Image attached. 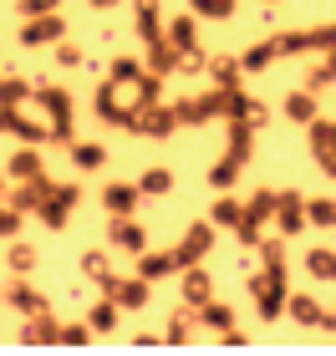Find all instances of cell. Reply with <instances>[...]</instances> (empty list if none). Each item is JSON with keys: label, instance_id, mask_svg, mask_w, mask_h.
I'll list each match as a JSON object with an SVG mask.
<instances>
[{"label": "cell", "instance_id": "cell-12", "mask_svg": "<svg viewBox=\"0 0 336 356\" xmlns=\"http://www.w3.org/2000/svg\"><path fill=\"white\" fill-rule=\"evenodd\" d=\"M194 6H199V15H230L234 0H194Z\"/></svg>", "mask_w": 336, "mask_h": 356}, {"label": "cell", "instance_id": "cell-15", "mask_svg": "<svg viewBox=\"0 0 336 356\" xmlns=\"http://www.w3.org/2000/svg\"><path fill=\"white\" fill-rule=\"evenodd\" d=\"M112 316H118V311H112V305H97V311H92V321H87V326H97V331H107V326H112Z\"/></svg>", "mask_w": 336, "mask_h": 356}, {"label": "cell", "instance_id": "cell-20", "mask_svg": "<svg viewBox=\"0 0 336 356\" xmlns=\"http://www.w3.org/2000/svg\"><path fill=\"white\" fill-rule=\"evenodd\" d=\"M10 260H15V270H31V265H36V254H31V250H21V245H15V250H10Z\"/></svg>", "mask_w": 336, "mask_h": 356}, {"label": "cell", "instance_id": "cell-8", "mask_svg": "<svg viewBox=\"0 0 336 356\" xmlns=\"http://www.w3.org/2000/svg\"><path fill=\"white\" fill-rule=\"evenodd\" d=\"M285 209H280V219H285V229H296V224H301V199H296V193H285V199H280Z\"/></svg>", "mask_w": 336, "mask_h": 356}, {"label": "cell", "instance_id": "cell-9", "mask_svg": "<svg viewBox=\"0 0 336 356\" xmlns=\"http://www.w3.org/2000/svg\"><path fill=\"white\" fill-rule=\"evenodd\" d=\"M36 163H41L36 153H15V158H10V173H26V178H36Z\"/></svg>", "mask_w": 336, "mask_h": 356}, {"label": "cell", "instance_id": "cell-5", "mask_svg": "<svg viewBox=\"0 0 336 356\" xmlns=\"http://www.w3.org/2000/svg\"><path fill=\"white\" fill-rule=\"evenodd\" d=\"M112 239H118L122 250H143V229H138V224H118V229H112Z\"/></svg>", "mask_w": 336, "mask_h": 356}, {"label": "cell", "instance_id": "cell-22", "mask_svg": "<svg viewBox=\"0 0 336 356\" xmlns=\"http://www.w3.org/2000/svg\"><path fill=\"white\" fill-rule=\"evenodd\" d=\"M214 219H219V224H234V219H239V209H234V204H230V199H224V204H219V209H214Z\"/></svg>", "mask_w": 336, "mask_h": 356}, {"label": "cell", "instance_id": "cell-28", "mask_svg": "<svg viewBox=\"0 0 336 356\" xmlns=\"http://www.w3.org/2000/svg\"><path fill=\"white\" fill-rule=\"evenodd\" d=\"M92 6H112V0H92Z\"/></svg>", "mask_w": 336, "mask_h": 356}, {"label": "cell", "instance_id": "cell-27", "mask_svg": "<svg viewBox=\"0 0 336 356\" xmlns=\"http://www.w3.org/2000/svg\"><path fill=\"white\" fill-rule=\"evenodd\" d=\"M10 224H15L10 214H0V234H10Z\"/></svg>", "mask_w": 336, "mask_h": 356}, {"label": "cell", "instance_id": "cell-16", "mask_svg": "<svg viewBox=\"0 0 336 356\" xmlns=\"http://www.w3.org/2000/svg\"><path fill=\"white\" fill-rule=\"evenodd\" d=\"M21 97H26V87H21V82H6V87H0V102H6V107H15Z\"/></svg>", "mask_w": 336, "mask_h": 356}, {"label": "cell", "instance_id": "cell-14", "mask_svg": "<svg viewBox=\"0 0 336 356\" xmlns=\"http://www.w3.org/2000/svg\"><path fill=\"white\" fill-rule=\"evenodd\" d=\"M168 188V173L163 168H158V173H148V178H143V193H163Z\"/></svg>", "mask_w": 336, "mask_h": 356}, {"label": "cell", "instance_id": "cell-1", "mask_svg": "<svg viewBox=\"0 0 336 356\" xmlns=\"http://www.w3.org/2000/svg\"><path fill=\"white\" fill-rule=\"evenodd\" d=\"M72 204H77V188H56V193H51V204H46V224H67Z\"/></svg>", "mask_w": 336, "mask_h": 356}, {"label": "cell", "instance_id": "cell-23", "mask_svg": "<svg viewBox=\"0 0 336 356\" xmlns=\"http://www.w3.org/2000/svg\"><path fill=\"white\" fill-rule=\"evenodd\" d=\"M234 168H239V163H219V168H214V184H219V188L234 184Z\"/></svg>", "mask_w": 336, "mask_h": 356}, {"label": "cell", "instance_id": "cell-25", "mask_svg": "<svg viewBox=\"0 0 336 356\" xmlns=\"http://www.w3.org/2000/svg\"><path fill=\"white\" fill-rule=\"evenodd\" d=\"M51 6H56V0H26V15H46Z\"/></svg>", "mask_w": 336, "mask_h": 356}, {"label": "cell", "instance_id": "cell-13", "mask_svg": "<svg viewBox=\"0 0 336 356\" xmlns=\"http://www.w3.org/2000/svg\"><path fill=\"white\" fill-rule=\"evenodd\" d=\"M10 305H21V311H36V305H41V300H36V296H31V290H26V285H15V290H10Z\"/></svg>", "mask_w": 336, "mask_h": 356}, {"label": "cell", "instance_id": "cell-7", "mask_svg": "<svg viewBox=\"0 0 336 356\" xmlns=\"http://www.w3.org/2000/svg\"><path fill=\"white\" fill-rule=\"evenodd\" d=\"M291 118H296V122H311V118H316V102H311L306 92H296V97H291Z\"/></svg>", "mask_w": 336, "mask_h": 356}, {"label": "cell", "instance_id": "cell-4", "mask_svg": "<svg viewBox=\"0 0 336 356\" xmlns=\"http://www.w3.org/2000/svg\"><path fill=\"white\" fill-rule=\"evenodd\" d=\"M133 199H138V188H127V184H118V188H107V204L118 209V214H127V209H133Z\"/></svg>", "mask_w": 336, "mask_h": 356}, {"label": "cell", "instance_id": "cell-6", "mask_svg": "<svg viewBox=\"0 0 336 356\" xmlns=\"http://www.w3.org/2000/svg\"><path fill=\"white\" fill-rule=\"evenodd\" d=\"M112 290H118V300H122V305H143V300H148V285H138V280L112 285Z\"/></svg>", "mask_w": 336, "mask_h": 356}, {"label": "cell", "instance_id": "cell-10", "mask_svg": "<svg viewBox=\"0 0 336 356\" xmlns=\"http://www.w3.org/2000/svg\"><path fill=\"white\" fill-rule=\"evenodd\" d=\"M77 163H82V168H97V163H102V148H97V143H82V148H77Z\"/></svg>", "mask_w": 336, "mask_h": 356}, {"label": "cell", "instance_id": "cell-2", "mask_svg": "<svg viewBox=\"0 0 336 356\" xmlns=\"http://www.w3.org/2000/svg\"><path fill=\"white\" fill-rule=\"evenodd\" d=\"M61 36V21H31L26 26V46H41V41H51Z\"/></svg>", "mask_w": 336, "mask_h": 356}, {"label": "cell", "instance_id": "cell-11", "mask_svg": "<svg viewBox=\"0 0 336 356\" xmlns=\"http://www.w3.org/2000/svg\"><path fill=\"white\" fill-rule=\"evenodd\" d=\"M173 46H179V51L194 46V26H189V21H173Z\"/></svg>", "mask_w": 336, "mask_h": 356}, {"label": "cell", "instance_id": "cell-19", "mask_svg": "<svg viewBox=\"0 0 336 356\" xmlns=\"http://www.w3.org/2000/svg\"><path fill=\"white\" fill-rule=\"evenodd\" d=\"M189 296L204 300V296H209V280H204V275H189Z\"/></svg>", "mask_w": 336, "mask_h": 356}, {"label": "cell", "instance_id": "cell-26", "mask_svg": "<svg viewBox=\"0 0 336 356\" xmlns=\"http://www.w3.org/2000/svg\"><path fill=\"white\" fill-rule=\"evenodd\" d=\"M316 143H321V148H336V127H316Z\"/></svg>", "mask_w": 336, "mask_h": 356}, {"label": "cell", "instance_id": "cell-17", "mask_svg": "<svg viewBox=\"0 0 336 356\" xmlns=\"http://www.w3.org/2000/svg\"><path fill=\"white\" fill-rule=\"evenodd\" d=\"M270 56H275V46H255V51L245 56V67H265V61H270Z\"/></svg>", "mask_w": 336, "mask_h": 356}, {"label": "cell", "instance_id": "cell-3", "mask_svg": "<svg viewBox=\"0 0 336 356\" xmlns=\"http://www.w3.org/2000/svg\"><path fill=\"white\" fill-rule=\"evenodd\" d=\"M204 250H209V229H204V224H199V229H194V234H189V245L179 250V260H199V254H204Z\"/></svg>", "mask_w": 336, "mask_h": 356}, {"label": "cell", "instance_id": "cell-18", "mask_svg": "<svg viewBox=\"0 0 336 356\" xmlns=\"http://www.w3.org/2000/svg\"><path fill=\"white\" fill-rule=\"evenodd\" d=\"M311 219H321V224H331V219H336V209H331L326 199H316V204H311Z\"/></svg>", "mask_w": 336, "mask_h": 356}, {"label": "cell", "instance_id": "cell-21", "mask_svg": "<svg viewBox=\"0 0 336 356\" xmlns=\"http://www.w3.org/2000/svg\"><path fill=\"white\" fill-rule=\"evenodd\" d=\"M209 321H214V326H234V316H230V305H209Z\"/></svg>", "mask_w": 336, "mask_h": 356}, {"label": "cell", "instance_id": "cell-24", "mask_svg": "<svg viewBox=\"0 0 336 356\" xmlns=\"http://www.w3.org/2000/svg\"><path fill=\"white\" fill-rule=\"evenodd\" d=\"M296 316H301V321H321V311H316L311 300H296Z\"/></svg>", "mask_w": 336, "mask_h": 356}]
</instances>
